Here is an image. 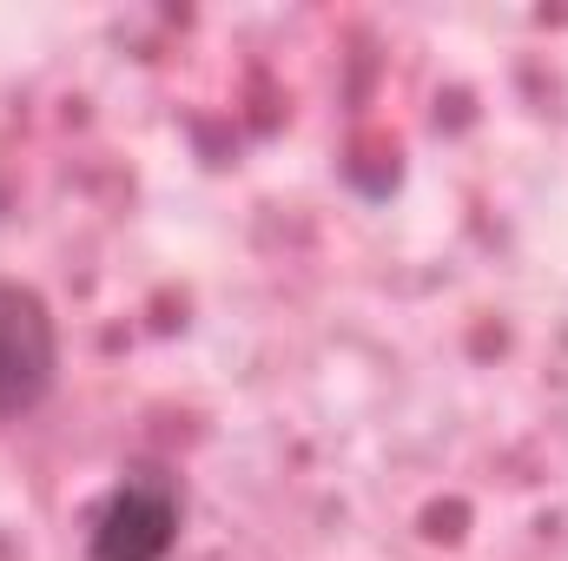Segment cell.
<instances>
[{
    "label": "cell",
    "instance_id": "6da1fadb",
    "mask_svg": "<svg viewBox=\"0 0 568 561\" xmlns=\"http://www.w3.org/2000/svg\"><path fill=\"white\" fill-rule=\"evenodd\" d=\"M185 536V482L165 462H133L87 529V561H165Z\"/></svg>",
    "mask_w": 568,
    "mask_h": 561
},
{
    "label": "cell",
    "instance_id": "7a4b0ae2",
    "mask_svg": "<svg viewBox=\"0 0 568 561\" xmlns=\"http://www.w3.org/2000/svg\"><path fill=\"white\" fill-rule=\"evenodd\" d=\"M60 384V324L47 297L20 278H0V422L33 417Z\"/></svg>",
    "mask_w": 568,
    "mask_h": 561
}]
</instances>
